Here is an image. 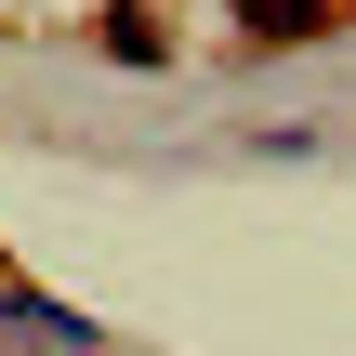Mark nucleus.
Here are the masks:
<instances>
[{"label": "nucleus", "instance_id": "1", "mask_svg": "<svg viewBox=\"0 0 356 356\" xmlns=\"http://www.w3.org/2000/svg\"><path fill=\"white\" fill-rule=\"evenodd\" d=\"M238 26L291 53V40H317V26H330V0H238Z\"/></svg>", "mask_w": 356, "mask_h": 356}, {"label": "nucleus", "instance_id": "2", "mask_svg": "<svg viewBox=\"0 0 356 356\" xmlns=\"http://www.w3.org/2000/svg\"><path fill=\"white\" fill-rule=\"evenodd\" d=\"M92 40H106V53H119V66H159V13H145V0H119V13H106V26H92Z\"/></svg>", "mask_w": 356, "mask_h": 356}]
</instances>
